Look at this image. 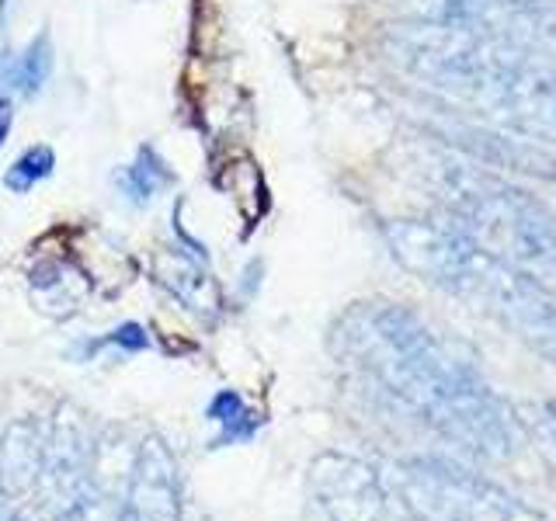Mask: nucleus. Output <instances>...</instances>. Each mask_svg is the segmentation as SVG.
Masks as SVG:
<instances>
[{"label":"nucleus","mask_w":556,"mask_h":521,"mask_svg":"<svg viewBox=\"0 0 556 521\" xmlns=\"http://www.w3.org/2000/svg\"><path fill=\"white\" fill-rule=\"evenodd\" d=\"M11 122H14L11 101H8V98H0V147L8 143V136H11Z\"/></svg>","instance_id":"nucleus-18"},{"label":"nucleus","mask_w":556,"mask_h":521,"mask_svg":"<svg viewBox=\"0 0 556 521\" xmlns=\"http://www.w3.org/2000/svg\"><path fill=\"white\" fill-rule=\"evenodd\" d=\"M174 181V174L164 167V161L156 156L150 147H143L139 150V156H136V164L132 167H122L118 174H115V185H118V191L126 199H132L136 205H147L156 191L161 188H167Z\"/></svg>","instance_id":"nucleus-13"},{"label":"nucleus","mask_w":556,"mask_h":521,"mask_svg":"<svg viewBox=\"0 0 556 521\" xmlns=\"http://www.w3.org/2000/svg\"><path fill=\"white\" fill-rule=\"evenodd\" d=\"M156 282L164 289H170L178 300L191 309V313H202V317H213L219 309V285L208 278L195 260L188 254H178V251H167L156 257Z\"/></svg>","instance_id":"nucleus-10"},{"label":"nucleus","mask_w":556,"mask_h":521,"mask_svg":"<svg viewBox=\"0 0 556 521\" xmlns=\"http://www.w3.org/2000/svg\"><path fill=\"white\" fill-rule=\"evenodd\" d=\"M334 355L410 421L452 448L508 462L521 445L518 414L463 347L396 303H358L334 327Z\"/></svg>","instance_id":"nucleus-1"},{"label":"nucleus","mask_w":556,"mask_h":521,"mask_svg":"<svg viewBox=\"0 0 556 521\" xmlns=\"http://www.w3.org/2000/svg\"><path fill=\"white\" fill-rule=\"evenodd\" d=\"M52 167H56V153H52L49 147H31L8 167L4 188L14 191V195H28L35 185L49 178Z\"/></svg>","instance_id":"nucleus-15"},{"label":"nucleus","mask_w":556,"mask_h":521,"mask_svg":"<svg viewBox=\"0 0 556 521\" xmlns=\"http://www.w3.org/2000/svg\"><path fill=\"white\" fill-rule=\"evenodd\" d=\"M46 431L49 424L25 417L14 421L0 439V494L22 497L39 491L46 462Z\"/></svg>","instance_id":"nucleus-9"},{"label":"nucleus","mask_w":556,"mask_h":521,"mask_svg":"<svg viewBox=\"0 0 556 521\" xmlns=\"http://www.w3.org/2000/svg\"><path fill=\"white\" fill-rule=\"evenodd\" d=\"M529 431H532L535 448L543 452L546 462L556 469V404L539 407V410L532 414V421H529Z\"/></svg>","instance_id":"nucleus-16"},{"label":"nucleus","mask_w":556,"mask_h":521,"mask_svg":"<svg viewBox=\"0 0 556 521\" xmlns=\"http://www.w3.org/2000/svg\"><path fill=\"white\" fill-rule=\"evenodd\" d=\"M28 289L42 313H49L52 320H63L84 306L87 292H91V282H87L77 268L63 265V260H46L42 268L31 271Z\"/></svg>","instance_id":"nucleus-11"},{"label":"nucleus","mask_w":556,"mask_h":521,"mask_svg":"<svg viewBox=\"0 0 556 521\" xmlns=\"http://www.w3.org/2000/svg\"><path fill=\"white\" fill-rule=\"evenodd\" d=\"M387 243L410 275L491 313L556 369V289L501 260L445 216L396 219Z\"/></svg>","instance_id":"nucleus-3"},{"label":"nucleus","mask_w":556,"mask_h":521,"mask_svg":"<svg viewBox=\"0 0 556 521\" xmlns=\"http://www.w3.org/2000/svg\"><path fill=\"white\" fill-rule=\"evenodd\" d=\"M208 421H216L223 431L219 439L213 442V448H226V445H237V442H251L254 439V428H257V417L248 410V404L240 399V393L233 390H219L208 404Z\"/></svg>","instance_id":"nucleus-14"},{"label":"nucleus","mask_w":556,"mask_h":521,"mask_svg":"<svg viewBox=\"0 0 556 521\" xmlns=\"http://www.w3.org/2000/svg\"><path fill=\"white\" fill-rule=\"evenodd\" d=\"M122 514L132 521H181V480L164 439L147 434L132 456V473L122 497Z\"/></svg>","instance_id":"nucleus-8"},{"label":"nucleus","mask_w":556,"mask_h":521,"mask_svg":"<svg viewBox=\"0 0 556 521\" xmlns=\"http://www.w3.org/2000/svg\"><path fill=\"white\" fill-rule=\"evenodd\" d=\"M94 448L98 439L91 424L74 407H60L46 431V462L39 480V491L49 497L52 518L63 514L80 497L87 476H91Z\"/></svg>","instance_id":"nucleus-6"},{"label":"nucleus","mask_w":556,"mask_h":521,"mask_svg":"<svg viewBox=\"0 0 556 521\" xmlns=\"http://www.w3.org/2000/svg\"><path fill=\"white\" fill-rule=\"evenodd\" d=\"M390 494L414 521H546L508 486L452 459H407L390 469Z\"/></svg>","instance_id":"nucleus-5"},{"label":"nucleus","mask_w":556,"mask_h":521,"mask_svg":"<svg viewBox=\"0 0 556 521\" xmlns=\"http://www.w3.org/2000/svg\"><path fill=\"white\" fill-rule=\"evenodd\" d=\"M0 521H11V514H4V508H0Z\"/></svg>","instance_id":"nucleus-19"},{"label":"nucleus","mask_w":556,"mask_h":521,"mask_svg":"<svg viewBox=\"0 0 556 521\" xmlns=\"http://www.w3.org/2000/svg\"><path fill=\"white\" fill-rule=\"evenodd\" d=\"M390 49L407 74L473 104L497 126L556 139V74L529 63L504 35L421 17L400 25L390 35Z\"/></svg>","instance_id":"nucleus-2"},{"label":"nucleus","mask_w":556,"mask_h":521,"mask_svg":"<svg viewBox=\"0 0 556 521\" xmlns=\"http://www.w3.org/2000/svg\"><path fill=\"white\" fill-rule=\"evenodd\" d=\"M118 521H132V518L129 514H118Z\"/></svg>","instance_id":"nucleus-20"},{"label":"nucleus","mask_w":556,"mask_h":521,"mask_svg":"<svg viewBox=\"0 0 556 521\" xmlns=\"http://www.w3.org/2000/svg\"><path fill=\"white\" fill-rule=\"evenodd\" d=\"M0 69H4V84H11L17 94L35 98L46 87L49 74H52V42L49 35H35L28 42V49L17 60H0Z\"/></svg>","instance_id":"nucleus-12"},{"label":"nucleus","mask_w":556,"mask_h":521,"mask_svg":"<svg viewBox=\"0 0 556 521\" xmlns=\"http://www.w3.org/2000/svg\"><path fill=\"white\" fill-rule=\"evenodd\" d=\"M101 344H115V347H122V352H147L150 338H147V330L139 323H122L118 330H112V334L104 341H98L94 347H101Z\"/></svg>","instance_id":"nucleus-17"},{"label":"nucleus","mask_w":556,"mask_h":521,"mask_svg":"<svg viewBox=\"0 0 556 521\" xmlns=\"http://www.w3.org/2000/svg\"><path fill=\"white\" fill-rule=\"evenodd\" d=\"M431 188L445 205V219L463 226L501 260L556 289V213L543 202L521 188L486 178L477 167L448 161L434 164Z\"/></svg>","instance_id":"nucleus-4"},{"label":"nucleus","mask_w":556,"mask_h":521,"mask_svg":"<svg viewBox=\"0 0 556 521\" xmlns=\"http://www.w3.org/2000/svg\"><path fill=\"white\" fill-rule=\"evenodd\" d=\"M309 483L330 521H382L387 514V486L352 456L327 452L313 462Z\"/></svg>","instance_id":"nucleus-7"}]
</instances>
